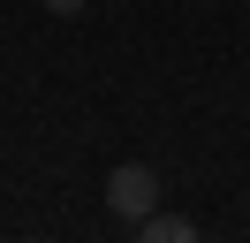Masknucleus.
I'll use <instances>...</instances> for the list:
<instances>
[{"label": "nucleus", "mask_w": 250, "mask_h": 243, "mask_svg": "<svg viewBox=\"0 0 250 243\" xmlns=\"http://www.w3.org/2000/svg\"><path fill=\"white\" fill-rule=\"evenodd\" d=\"M106 213L129 220V228H137L144 213H159V175H152L144 160H122V167L106 175Z\"/></svg>", "instance_id": "nucleus-1"}, {"label": "nucleus", "mask_w": 250, "mask_h": 243, "mask_svg": "<svg viewBox=\"0 0 250 243\" xmlns=\"http://www.w3.org/2000/svg\"><path fill=\"white\" fill-rule=\"evenodd\" d=\"M137 236H144V243H189V236H197V220H182V213H144Z\"/></svg>", "instance_id": "nucleus-2"}, {"label": "nucleus", "mask_w": 250, "mask_h": 243, "mask_svg": "<svg viewBox=\"0 0 250 243\" xmlns=\"http://www.w3.org/2000/svg\"><path fill=\"white\" fill-rule=\"evenodd\" d=\"M46 8H53V15H83L91 0H46Z\"/></svg>", "instance_id": "nucleus-3"}]
</instances>
